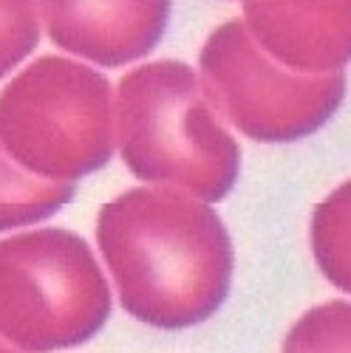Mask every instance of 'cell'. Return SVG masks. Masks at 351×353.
Instances as JSON below:
<instances>
[{
    "label": "cell",
    "mask_w": 351,
    "mask_h": 353,
    "mask_svg": "<svg viewBox=\"0 0 351 353\" xmlns=\"http://www.w3.org/2000/svg\"><path fill=\"white\" fill-rule=\"evenodd\" d=\"M97 243L122 308L151 328L201 325L229 297V232L210 203L179 190L116 195L99 210Z\"/></svg>",
    "instance_id": "cell-1"
},
{
    "label": "cell",
    "mask_w": 351,
    "mask_h": 353,
    "mask_svg": "<svg viewBox=\"0 0 351 353\" xmlns=\"http://www.w3.org/2000/svg\"><path fill=\"white\" fill-rule=\"evenodd\" d=\"M116 144L139 181L179 190L204 203L224 201L241 172V147L179 60L139 65L113 99Z\"/></svg>",
    "instance_id": "cell-2"
},
{
    "label": "cell",
    "mask_w": 351,
    "mask_h": 353,
    "mask_svg": "<svg viewBox=\"0 0 351 353\" xmlns=\"http://www.w3.org/2000/svg\"><path fill=\"white\" fill-rule=\"evenodd\" d=\"M116 144L111 82L66 57H40L0 91V147L26 172L74 184Z\"/></svg>",
    "instance_id": "cell-3"
},
{
    "label": "cell",
    "mask_w": 351,
    "mask_h": 353,
    "mask_svg": "<svg viewBox=\"0 0 351 353\" xmlns=\"http://www.w3.org/2000/svg\"><path fill=\"white\" fill-rule=\"evenodd\" d=\"M111 316V285L91 246L68 229L0 241V339L20 353L68 350Z\"/></svg>",
    "instance_id": "cell-4"
},
{
    "label": "cell",
    "mask_w": 351,
    "mask_h": 353,
    "mask_svg": "<svg viewBox=\"0 0 351 353\" xmlns=\"http://www.w3.org/2000/svg\"><path fill=\"white\" fill-rule=\"evenodd\" d=\"M196 77L218 116L267 144L317 133L345 97V71L298 74L278 65L255 46L244 20H229L207 37Z\"/></svg>",
    "instance_id": "cell-5"
},
{
    "label": "cell",
    "mask_w": 351,
    "mask_h": 353,
    "mask_svg": "<svg viewBox=\"0 0 351 353\" xmlns=\"http://www.w3.org/2000/svg\"><path fill=\"white\" fill-rule=\"evenodd\" d=\"M173 0H40L54 46L105 68L148 57L164 37Z\"/></svg>",
    "instance_id": "cell-6"
},
{
    "label": "cell",
    "mask_w": 351,
    "mask_h": 353,
    "mask_svg": "<svg viewBox=\"0 0 351 353\" xmlns=\"http://www.w3.org/2000/svg\"><path fill=\"white\" fill-rule=\"evenodd\" d=\"M255 46L298 74L343 71L351 57V0H244Z\"/></svg>",
    "instance_id": "cell-7"
},
{
    "label": "cell",
    "mask_w": 351,
    "mask_h": 353,
    "mask_svg": "<svg viewBox=\"0 0 351 353\" xmlns=\"http://www.w3.org/2000/svg\"><path fill=\"white\" fill-rule=\"evenodd\" d=\"M74 198V184L46 181L17 167L0 147V232L32 226L60 212Z\"/></svg>",
    "instance_id": "cell-8"
},
{
    "label": "cell",
    "mask_w": 351,
    "mask_h": 353,
    "mask_svg": "<svg viewBox=\"0 0 351 353\" xmlns=\"http://www.w3.org/2000/svg\"><path fill=\"white\" fill-rule=\"evenodd\" d=\"M312 246L323 277L351 291V184H340L312 218Z\"/></svg>",
    "instance_id": "cell-9"
},
{
    "label": "cell",
    "mask_w": 351,
    "mask_h": 353,
    "mask_svg": "<svg viewBox=\"0 0 351 353\" xmlns=\"http://www.w3.org/2000/svg\"><path fill=\"white\" fill-rule=\"evenodd\" d=\"M281 353H351V303L329 300L306 311Z\"/></svg>",
    "instance_id": "cell-10"
},
{
    "label": "cell",
    "mask_w": 351,
    "mask_h": 353,
    "mask_svg": "<svg viewBox=\"0 0 351 353\" xmlns=\"http://www.w3.org/2000/svg\"><path fill=\"white\" fill-rule=\"evenodd\" d=\"M40 43V0H0V79Z\"/></svg>",
    "instance_id": "cell-11"
},
{
    "label": "cell",
    "mask_w": 351,
    "mask_h": 353,
    "mask_svg": "<svg viewBox=\"0 0 351 353\" xmlns=\"http://www.w3.org/2000/svg\"><path fill=\"white\" fill-rule=\"evenodd\" d=\"M0 353H20L17 347H12L9 342H3V339H0Z\"/></svg>",
    "instance_id": "cell-12"
}]
</instances>
